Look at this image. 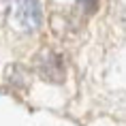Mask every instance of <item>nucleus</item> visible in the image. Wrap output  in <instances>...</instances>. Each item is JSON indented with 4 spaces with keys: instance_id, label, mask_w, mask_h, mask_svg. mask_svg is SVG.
Instances as JSON below:
<instances>
[{
    "instance_id": "obj_1",
    "label": "nucleus",
    "mask_w": 126,
    "mask_h": 126,
    "mask_svg": "<svg viewBox=\"0 0 126 126\" xmlns=\"http://www.w3.org/2000/svg\"><path fill=\"white\" fill-rule=\"evenodd\" d=\"M11 24L19 32H34L43 21L41 0H11Z\"/></svg>"
},
{
    "instance_id": "obj_2",
    "label": "nucleus",
    "mask_w": 126,
    "mask_h": 126,
    "mask_svg": "<svg viewBox=\"0 0 126 126\" xmlns=\"http://www.w3.org/2000/svg\"><path fill=\"white\" fill-rule=\"evenodd\" d=\"M41 75L45 79H49V81H62L64 68H62L60 58H56L53 53H45L43 60H41Z\"/></svg>"
},
{
    "instance_id": "obj_3",
    "label": "nucleus",
    "mask_w": 126,
    "mask_h": 126,
    "mask_svg": "<svg viewBox=\"0 0 126 126\" xmlns=\"http://www.w3.org/2000/svg\"><path fill=\"white\" fill-rule=\"evenodd\" d=\"M79 2H81V7L86 9L88 13H92L94 9L98 7V0H79Z\"/></svg>"
}]
</instances>
